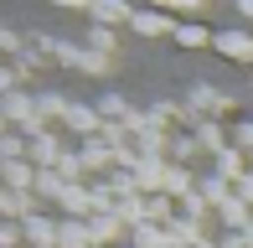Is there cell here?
<instances>
[{
  "instance_id": "6da1fadb",
  "label": "cell",
  "mask_w": 253,
  "mask_h": 248,
  "mask_svg": "<svg viewBox=\"0 0 253 248\" xmlns=\"http://www.w3.org/2000/svg\"><path fill=\"white\" fill-rule=\"evenodd\" d=\"M222 57H233V62H253V37L248 31H217V41H212Z\"/></svg>"
},
{
  "instance_id": "7a4b0ae2",
  "label": "cell",
  "mask_w": 253,
  "mask_h": 248,
  "mask_svg": "<svg viewBox=\"0 0 253 248\" xmlns=\"http://www.w3.org/2000/svg\"><path fill=\"white\" fill-rule=\"evenodd\" d=\"M129 26L140 31V37H176V26H170V10H140Z\"/></svg>"
},
{
  "instance_id": "3957f363",
  "label": "cell",
  "mask_w": 253,
  "mask_h": 248,
  "mask_svg": "<svg viewBox=\"0 0 253 248\" xmlns=\"http://www.w3.org/2000/svg\"><path fill=\"white\" fill-rule=\"evenodd\" d=\"M93 21L98 26H119V21H134L124 0H93Z\"/></svg>"
},
{
  "instance_id": "277c9868",
  "label": "cell",
  "mask_w": 253,
  "mask_h": 248,
  "mask_svg": "<svg viewBox=\"0 0 253 248\" xmlns=\"http://www.w3.org/2000/svg\"><path fill=\"white\" fill-rule=\"evenodd\" d=\"M67 124H73V129H83V134H93V129H98V109L73 104V109H67Z\"/></svg>"
},
{
  "instance_id": "5b68a950",
  "label": "cell",
  "mask_w": 253,
  "mask_h": 248,
  "mask_svg": "<svg viewBox=\"0 0 253 248\" xmlns=\"http://www.w3.org/2000/svg\"><path fill=\"white\" fill-rule=\"evenodd\" d=\"M176 41H181V47H207V41H217V37H207V26L186 21V26H176Z\"/></svg>"
},
{
  "instance_id": "8992f818",
  "label": "cell",
  "mask_w": 253,
  "mask_h": 248,
  "mask_svg": "<svg viewBox=\"0 0 253 248\" xmlns=\"http://www.w3.org/2000/svg\"><path fill=\"white\" fill-rule=\"evenodd\" d=\"M5 114L21 124V119H31V114H37V104H31V98H21V93H10V98H5Z\"/></svg>"
},
{
  "instance_id": "52a82bcc",
  "label": "cell",
  "mask_w": 253,
  "mask_h": 248,
  "mask_svg": "<svg viewBox=\"0 0 253 248\" xmlns=\"http://www.w3.org/2000/svg\"><path fill=\"white\" fill-rule=\"evenodd\" d=\"M150 5H155V10H186V16H197L207 0H150Z\"/></svg>"
},
{
  "instance_id": "ba28073f",
  "label": "cell",
  "mask_w": 253,
  "mask_h": 248,
  "mask_svg": "<svg viewBox=\"0 0 253 248\" xmlns=\"http://www.w3.org/2000/svg\"><path fill=\"white\" fill-rule=\"evenodd\" d=\"M5 181H10V186H26V181H31L26 161H5Z\"/></svg>"
},
{
  "instance_id": "9c48e42d",
  "label": "cell",
  "mask_w": 253,
  "mask_h": 248,
  "mask_svg": "<svg viewBox=\"0 0 253 248\" xmlns=\"http://www.w3.org/2000/svg\"><path fill=\"white\" fill-rule=\"evenodd\" d=\"M88 41H93V52H114V47H119L109 26H93V37H88Z\"/></svg>"
},
{
  "instance_id": "30bf717a",
  "label": "cell",
  "mask_w": 253,
  "mask_h": 248,
  "mask_svg": "<svg viewBox=\"0 0 253 248\" xmlns=\"http://www.w3.org/2000/svg\"><path fill=\"white\" fill-rule=\"evenodd\" d=\"M57 155V145L47 140V134H37V145H31V161H52Z\"/></svg>"
},
{
  "instance_id": "8fae6325",
  "label": "cell",
  "mask_w": 253,
  "mask_h": 248,
  "mask_svg": "<svg viewBox=\"0 0 253 248\" xmlns=\"http://www.w3.org/2000/svg\"><path fill=\"white\" fill-rule=\"evenodd\" d=\"M98 114H124V119H129V109H124V98H119V93H109V98L98 104Z\"/></svg>"
},
{
  "instance_id": "7c38bea8",
  "label": "cell",
  "mask_w": 253,
  "mask_h": 248,
  "mask_svg": "<svg viewBox=\"0 0 253 248\" xmlns=\"http://www.w3.org/2000/svg\"><path fill=\"white\" fill-rule=\"evenodd\" d=\"M5 161H21V134H5Z\"/></svg>"
},
{
  "instance_id": "4fadbf2b",
  "label": "cell",
  "mask_w": 253,
  "mask_h": 248,
  "mask_svg": "<svg viewBox=\"0 0 253 248\" xmlns=\"http://www.w3.org/2000/svg\"><path fill=\"white\" fill-rule=\"evenodd\" d=\"M238 145H253V124H243V129H238Z\"/></svg>"
},
{
  "instance_id": "5bb4252c",
  "label": "cell",
  "mask_w": 253,
  "mask_h": 248,
  "mask_svg": "<svg viewBox=\"0 0 253 248\" xmlns=\"http://www.w3.org/2000/svg\"><path fill=\"white\" fill-rule=\"evenodd\" d=\"M238 10H243V21H253V0H238Z\"/></svg>"
},
{
  "instance_id": "9a60e30c",
  "label": "cell",
  "mask_w": 253,
  "mask_h": 248,
  "mask_svg": "<svg viewBox=\"0 0 253 248\" xmlns=\"http://www.w3.org/2000/svg\"><path fill=\"white\" fill-rule=\"evenodd\" d=\"M52 5H88V10H93V0H52Z\"/></svg>"
}]
</instances>
